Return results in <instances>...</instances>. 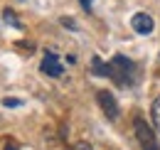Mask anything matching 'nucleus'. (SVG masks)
<instances>
[{
	"label": "nucleus",
	"instance_id": "obj_4",
	"mask_svg": "<svg viewBox=\"0 0 160 150\" xmlns=\"http://www.w3.org/2000/svg\"><path fill=\"white\" fill-rule=\"evenodd\" d=\"M131 27H133L138 35H150L153 27H155V20L150 18L148 12H136V15L131 18Z\"/></svg>",
	"mask_w": 160,
	"mask_h": 150
},
{
	"label": "nucleus",
	"instance_id": "obj_1",
	"mask_svg": "<svg viewBox=\"0 0 160 150\" xmlns=\"http://www.w3.org/2000/svg\"><path fill=\"white\" fill-rule=\"evenodd\" d=\"M106 76H111L121 86H131V84H133V76H136V67H133V62H131L128 57L116 54L106 64Z\"/></svg>",
	"mask_w": 160,
	"mask_h": 150
},
{
	"label": "nucleus",
	"instance_id": "obj_13",
	"mask_svg": "<svg viewBox=\"0 0 160 150\" xmlns=\"http://www.w3.org/2000/svg\"><path fill=\"white\" fill-rule=\"evenodd\" d=\"M81 2V8H84V10H91V0H79Z\"/></svg>",
	"mask_w": 160,
	"mask_h": 150
},
{
	"label": "nucleus",
	"instance_id": "obj_5",
	"mask_svg": "<svg viewBox=\"0 0 160 150\" xmlns=\"http://www.w3.org/2000/svg\"><path fill=\"white\" fill-rule=\"evenodd\" d=\"M40 69H42V72H44L47 76H62V72H64L54 52H47V54H44V59H42V67H40Z\"/></svg>",
	"mask_w": 160,
	"mask_h": 150
},
{
	"label": "nucleus",
	"instance_id": "obj_2",
	"mask_svg": "<svg viewBox=\"0 0 160 150\" xmlns=\"http://www.w3.org/2000/svg\"><path fill=\"white\" fill-rule=\"evenodd\" d=\"M133 133H136V138H138V145L143 150H160L158 145V138H155V133L153 128L143 121V118H136L133 121Z\"/></svg>",
	"mask_w": 160,
	"mask_h": 150
},
{
	"label": "nucleus",
	"instance_id": "obj_7",
	"mask_svg": "<svg viewBox=\"0 0 160 150\" xmlns=\"http://www.w3.org/2000/svg\"><path fill=\"white\" fill-rule=\"evenodd\" d=\"M91 72H94V74H103V76H106V64L101 62L99 57H94V59H91Z\"/></svg>",
	"mask_w": 160,
	"mask_h": 150
},
{
	"label": "nucleus",
	"instance_id": "obj_6",
	"mask_svg": "<svg viewBox=\"0 0 160 150\" xmlns=\"http://www.w3.org/2000/svg\"><path fill=\"white\" fill-rule=\"evenodd\" d=\"M150 116H153V126L160 131V96L153 101V108H150Z\"/></svg>",
	"mask_w": 160,
	"mask_h": 150
},
{
	"label": "nucleus",
	"instance_id": "obj_9",
	"mask_svg": "<svg viewBox=\"0 0 160 150\" xmlns=\"http://www.w3.org/2000/svg\"><path fill=\"white\" fill-rule=\"evenodd\" d=\"M69 150H94V148H91L89 143H77V145H72Z\"/></svg>",
	"mask_w": 160,
	"mask_h": 150
},
{
	"label": "nucleus",
	"instance_id": "obj_3",
	"mask_svg": "<svg viewBox=\"0 0 160 150\" xmlns=\"http://www.w3.org/2000/svg\"><path fill=\"white\" fill-rule=\"evenodd\" d=\"M96 101H99L101 111H103V116H106L108 121H116L121 116V108H118V103H116V98L111 96V91H99V94H96Z\"/></svg>",
	"mask_w": 160,
	"mask_h": 150
},
{
	"label": "nucleus",
	"instance_id": "obj_10",
	"mask_svg": "<svg viewBox=\"0 0 160 150\" xmlns=\"http://www.w3.org/2000/svg\"><path fill=\"white\" fill-rule=\"evenodd\" d=\"M62 25H64V27H72V30H77V25L72 22V18H62Z\"/></svg>",
	"mask_w": 160,
	"mask_h": 150
},
{
	"label": "nucleus",
	"instance_id": "obj_12",
	"mask_svg": "<svg viewBox=\"0 0 160 150\" xmlns=\"http://www.w3.org/2000/svg\"><path fill=\"white\" fill-rule=\"evenodd\" d=\"M5 150H20V148H18V143H15V140H10V143L5 145Z\"/></svg>",
	"mask_w": 160,
	"mask_h": 150
},
{
	"label": "nucleus",
	"instance_id": "obj_8",
	"mask_svg": "<svg viewBox=\"0 0 160 150\" xmlns=\"http://www.w3.org/2000/svg\"><path fill=\"white\" fill-rule=\"evenodd\" d=\"M5 22H10L12 27H22V25H20V20H18V15H15L12 10H5Z\"/></svg>",
	"mask_w": 160,
	"mask_h": 150
},
{
	"label": "nucleus",
	"instance_id": "obj_11",
	"mask_svg": "<svg viewBox=\"0 0 160 150\" xmlns=\"http://www.w3.org/2000/svg\"><path fill=\"white\" fill-rule=\"evenodd\" d=\"M2 103H5V106H20V101H18V98H5Z\"/></svg>",
	"mask_w": 160,
	"mask_h": 150
}]
</instances>
